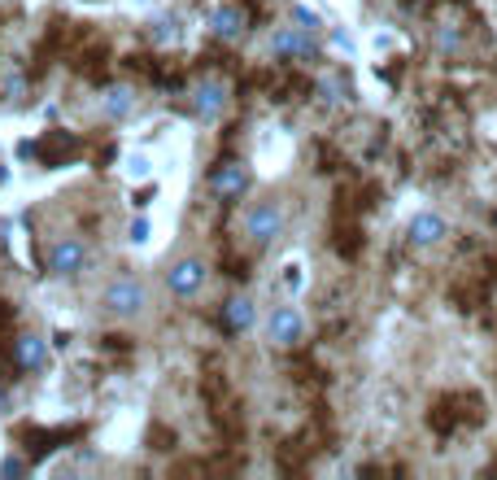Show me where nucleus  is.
Masks as SVG:
<instances>
[{
    "instance_id": "f257e3e1",
    "label": "nucleus",
    "mask_w": 497,
    "mask_h": 480,
    "mask_svg": "<svg viewBox=\"0 0 497 480\" xmlns=\"http://www.w3.org/2000/svg\"><path fill=\"white\" fill-rule=\"evenodd\" d=\"M149 306V288L136 279V275H118L109 288H105V311L118 315V319H131Z\"/></svg>"
},
{
    "instance_id": "f03ea898",
    "label": "nucleus",
    "mask_w": 497,
    "mask_h": 480,
    "mask_svg": "<svg viewBox=\"0 0 497 480\" xmlns=\"http://www.w3.org/2000/svg\"><path fill=\"white\" fill-rule=\"evenodd\" d=\"M280 232H284V206H280L275 197H266V201L248 206V214H245V236L253 240V245H271Z\"/></svg>"
},
{
    "instance_id": "7ed1b4c3",
    "label": "nucleus",
    "mask_w": 497,
    "mask_h": 480,
    "mask_svg": "<svg viewBox=\"0 0 497 480\" xmlns=\"http://www.w3.org/2000/svg\"><path fill=\"white\" fill-rule=\"evenodd\" d=\"M49 271L57 279H79L88 271V245L79 236H61L49 249Z\"/></svg>"
},
{
    "instance_id": "20e7f679",
    "label": "nucleus",
    "mask_w": 497,
    "mask_h": 480,
    "mask_svg": "<svg viewBox=\"0 0 497 480\" xmlns=\"http://www.w3.org/2000/svg\"><path fill=\"white\" fill-rule=\"evenodd\" d=\"M266 336L280 350H297L301 341H305V319H301L297 306H275L271 319H266Z\"/></svg>"
},
{
    "instance_id": "39448f33",
    "label": "nucleus",
    "mask_w": 497,
    "mask_h": 480,
    "mask_svg": "<svg viewBox=\"0 0 497 480\" xmlns=\"http://www.w3.org/2000/svg\"><path fill=\"white\" fill-rule=\"evenodd\" d=\"M271 53L280 57V61H310V57H319L314 31H305V27H280L271 35Z\"/></svg>"
},
{
    "instance_id": "423d86ee",
    "label": "nucleus",
    "mask_w": 497,
    "mask_h": 480,
    "mask_svg": "<svg viewBox=\"0 0 497 480\" xmlns=\"http://www.w3.org/2000/svg\"><path fill=\"white\" fill-rule=\"evenodd\" d=\"M209 193L218 201H241L248 193V166L245 161H218L209 170Z\"/></svg>"
},
{
    "instance_id": "0eeeda50",
    "label": "nucleus",
    "mask_w": 497,
    "mask_h": 480,
    "mask_svg": "<svg viewBox=\"0 0 497 480\" xmlns=\"http://www.w3.org/2000/svg\"><path fill=\"white\" fill-rule=\"evenodd\" d=\"M27 153H36L44 166H61V161L79 158L83 145H79V136H70V131H44L36 145H27Z\"/></svg>"
},
{
    "instance_id": "6e6552de",
    "label": "nucleus",
    "mask_w": 497,
    "mask_h": 480,
    "mask_svg": "<svg viewBox=\"0 0 497 480\" xmlns=\"http://www.w3.org/2000/svg\"><path fill=\"white\" fill-rule=\"evenodd\" d=\"M205 275H209V267L201 263V258H179L175 267L166 271V288L175 293V297H197L201 288H205Z\"/></svg>"
},
{
    "instance_id": "1a4fd4ad",
    "label": "nucleus",
    "mask_w": 497,
    "mask_h": 480,
    "mask_svg": "<svg viewBox=\"0 0 497 480\" xmlns=\"http://www.w3.org/2000/svg\"><path fill=\"white\" fill-rule=\"evenodd\" d=\"M227 101H232V92H227L223 79H201L197 88H193V109H197L205 122H214L227 109Z\"/></svg>"
},
{
    "instance_id": "9d476101",
    "label": "nucleus",
    "mask_w": 497,
    "mask_h": 480,
    "mask_svg": "<svg viewBox=\"0 0 497 480\" xmlns=\"http://www.w3.org/2000/svg\"><path fill=\"white\" fill-rule=\"evenodd\" d=\"M406 236H410V245H414V249H432V245H441V240L449 236V223L441 218V214L423 210V214H414V218H410Z\"/></svg>"
},
{
    "instance_id": "9b49d317",
    "label": "nucleus",
    "mask_w": 497,
    "mask_h": 480,
    "mask_svg": "<svg viewBox=\"0 0 497 480\" xmlns=\"http://www.w3.org/2000/svg\"><path fill=\"white\" fill-rule=\"evenodd\" d=\"M13 363H18V372H44V367H49V345H44V336H36V332L13 336Z\"/></svg>"
},
{
    "instance_id": "f8f14e48",
    "label": "nucleus",
    "mask_w": 497,
    "mask_h": 480,
    "mask_svg": "<svg viewBox=\"0 0 497 480\" xmlns=\"http://www.w3.org/2000/svg\"><path fill=\"white\" fill-rule=\"evenodd\" d=\"M209 27H214V35H218L223 44H236V40H245V31H248V9L223 4V9H214Z\"/></svg>"
},
{
    "instance_id": "ddd939ff",
    "label": "nucleus",
    "mask_w": 497,
    "mask_h": 480,
    "mask_svg": "<svg viewBox=\"0 0 497 480\" xmlns=\"http://www.w3.org/2000/svg\"><path fill=\"white\" fill-rule=\"evenodd\" d=\"M218 319H223V327H227L232 336H236V332H248V327H253V319H257V311H253V297H245V293H232V297L223 302Z\"/></svg>"
},
{
    "instance_id": "4468645a",
    "label": "nucleus",
    "mask_w": 497,
    "mask_h": 480,
    "mask_svg": "<svg viewBox=\"0 0 497 480\" xmlns=\"http://www.w3.org/2000/svg\"><path fill=\"white\" fill-rule=\"evenodd\" d=\"M131 109H136V88L109 83V88L100 92V114H105V118H127Z\"/></svg>"
},
{
    "instance_id": "2eb2a0df",
    "label": "nucleus",
    "mask_w": 497,
    "mask_h": 480,
    "mask_svg": "<svg viewBox=\"0 0 497 480\" xmlns=\"http://www.w3.org/2000/svg\"><path fill=\"white\" fill-rule=\"evenodd\" d=\"M149 35H153V44H179V35H184V22H179L175 13H170V18H157Z\"/></svg>"
},
{
    "instance_id": "dca6fc26",
    "label": "nucleus",
    "mask_w": 497,
    "mask_h": 480,
    "mask_svg": "<svg viewBox=\"0 0 497 480\" xmlns=\"http://www.w3.org/2000/svg\"><path fill=\"white\" fill-rule=\"evenodd\" d=\"M345 92H349V83H345V75H341V70H332V75L319 83V97H323L327 106H341V101H345Z\"/></svg>"
},
{
    "instance_id": "f3484780",
    "label": "nucleus",
    "mask_w": 497,
    "mask_h": 480,
    "mask_svg": "<svg viewBox=\"0 0 497 480\" xmlns=\"http://www.w3.org/2000/svg\"><path fill=\"white\" fill-rule=\"evenodd\" d=\"M149 218H131V227H127V240H131V245H145V240H149Z\"/></svg>"
},
{
    "instance_id": "a211bd4d",
    "label": "nucleus",
    "mask_w": 497,
    "mask_h": 480,
    "mask_svg": "<svg viewBox=\"0 0 497 480\" xmlns=\"http://www.w3.org/2000/svg\"><path fill=\"white\" fill-rule=\"evenodd\" d=\"M293 22H297V27H305V31H319V18H314V13H310V9H293Z\"/></svg>"
},
{
    "instance_id": "6ab92c4d",
    "label": "nucleus",
    "mask_w": 497,
    "mask_h": 480,
    "mask_svg": "<svg viewBox=\"0 0 497 480\" xmlns=\"http://www.w3.org/2000/svg\"><path fill=\"white\" fill-rule=\"evenodd\" d=\"M4 323H13V306H9V302H0V327H4Z\"/></svg>"
},
{
    "instance_id": "aec40b11",
    "label": "nucleus",
    "mask_w": 497,
    "mask_h": 480,
    "mask_svg": "<svg viewBox=\"0 0 497 480\" xmlns=\"http://www.w3.org/2000/svg\"><path fill=\"white\" fill-rule=\"evenodd\" d=\"M284 279H288V288H297V284H301V267H288V275H284Z\"/></svg>"
}]
</instances>
